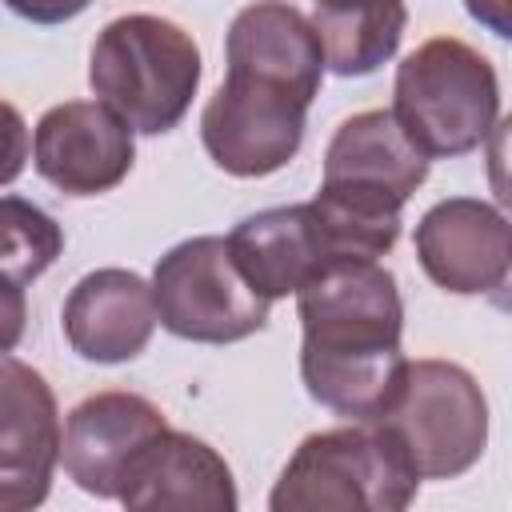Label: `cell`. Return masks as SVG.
<instances>
[{"label":"cell","mask_w":512,"mask_h":512,"mask_svg":"<svg viewBox=\"0 0 512 512\" xmlns=\"http://www.w3.org/2000/svg\"><path fill=\"white\" fill-rule=\"evenodd\" d=\"M296 316L308 396L344 420H380L408 368L396 276L380 260H336L296 292Z\"/></svg>","instance_id":"6da1fadb"},{"label":"cell","mask_w":512,"mask_h":512,"mask_svg":"<svg viewBox=\"0 0 512 512\" xmlns=\"http://www.w3.org/2000/svg\"><path fill=\"white\" fill-rule=\"evenodd\" d=\"M420 480H456L488 448V400L476 376L452 360H408L388 412Z\"/></svg>","instance_id":"5b68a950"},{"label":"cell","mask_w":512,"mask_h":512,"mask_svg":"<svg viewBox=\"0 0 512 512\" xmlns=\"http://www.w3.org/2000/svg\"><path fill=\"white\" fill-rule=\"evenodd\" d=\"M360 4H372V0H316V12H348Z\"/></svg>","instance_id":"603a6c76"},{"label":"cell","mask_w":512,"mask_h":512,"mask_svg":"<svg viewBox=\"0 0 512 512\" xmlns=\"http://www.w3.org/2000/svg\"><path fill=\"white\" fill-rule=\"evenodd\" d=\"M20 20H32V24H64L72 16H80L92 0H4Z\"/></svg>","instance_id":"44dd1931"},{"label":"cell","mask_w":512,"mask_h":512,"mask_svg":"<svg viewBox=\"0 0 512 512\" xmlns=\"http://www.w3.org/2000/svg\"><path fill=\"white\" fill-rule=\"evenodd\" d=\"M160 324L192 344H236L268 324V300L236 272L224 236L172 244L152 268Z\"/></svg>","instance_id":"8992f818"},{"label":"cell","mask_w":512,"mask_h":512,"mask_svg":"<svg viewBox=\"0 0 512 512\" xmlns=\"http://www.w3.org/2000/svg\"><path fill=\"white\" fill-rule=\"evenodd\" d=\"M160 428H168V416L140 392L84 396L60 428V464L80 492L116 500L128 456Z\"/></svg>","instance_id":"4fadbf2b"},{"label":"cell","mask_w":512,"mask_h":512,"mask_svg":"<svg viewBox=\"0 0 512 512\" xmlns=\"http://www.w3.org/2000/svg\"><path fill=\"white\" fill-rule=\"evenodd\" d=\"M116 500L140 512H236L240 504L228 460L208 440L176 428H160L128 456Z\"/></svg>","instance_id":"7c38bea8"},{"label":"cell","mask_w":512,"mask_h":512,"mask_svg":"<svg viewBox=\"0 0 512 512\" xmlns=\"http://www.w3.org/2000/svg\"><path fill=\"white\" fill-rule=\"evenodd\" d=\"M64 252V228L24 196H0V276L32 284Z\"/></svg>","instance_id":"ac0fdd59"},{"label":"cell","mask_w":512,"mask_h":512,"mask_svg":"<svg viewBox=\"0 0 512 512\" xmlns=\"http://www.w3.org/2000/svg\"><path fill=\"white\" fill-rule=\"evenodd\" d=\"M28 152H32V136H28V124H24L20 108L0 100V188L20 180V172L28 164Z\"/></svg>","instance_id":"d6986e66"},{"label":"cell","mask_w":512,"mask_h":512,"mask_svg":"<svg viewBox=\"0 0 512 512\" xmlns=\"http://www.w3.org/2000/svg\"><path fill=\"white\" fill-rule=\"evenodd\" d=\"M228 72L280 84L304 100H316L324 80V52L312 20L288 0H256L240 8L224 40Z\"/></svg>","instance_id":"2e32d148"},{"label":"cell","mask_w":512,"mask_h":512,"mask_svg":"<svg viewBox=\"0 0 512 512\" xmlns=\"http://www.w3.org/2000/svg\"><path fill=\"white\" fill-rule=\"evenodd\" d=\"M28 324V300H24V284L0 276V356L12 352L24 336Z\"/></svg>","instance_id":"ffe728a7"},{"label":"cell","mask_w":512,"mask_h":512,"mask_svg":"<svg viewBox=\"0 0 512 512\" xmlns=\"http://www.w3.org/2000/svg\"><path fill=\"white\" fill-rule=\"evenodd\" d=\"M404 24V0H372L348 12H312L324 68L336 76H368L380 64H388L404 40Z\"/></svg>","instance_id":"e0dca14e"},{"label":"cell","mask_w":512,"mask_h":512,"mask_svg":"<svg viewBox=\"0 0 512 512\" xmlns=\"http://www.w3.org/2000/svg\"><path fill=\"white\" fill-rule=\"evenodd\" d=\"M308 108L312 100L280 84L228 72L200 112V144L220 172L260 180L296 160L304 144Z\"/></svg>","instance_id":"52a82bcc"},{"label":"cell","mask_w":512,"mask_h":512,"mask_svg":"<svg viewBox=\"0 0 512 512\" xmlns=\"http://www.w3.org/2000/svg\"><path fill=\"white\" fill-rule=\"evenodd\" d=\"M416 260L452 296H500L512 268L508 216L488 200L448 196L420 216Z\"/></svg>","instance_id":"9c48e42d"},{"label":"cell","mask_w":512,"mask_h":512,"mask_svg":"<svg viewBox=\"0 0 512 512\" xmlns=\"http://www.w3.org/2000/svg\"><path fill=\"white\" fill-rule=\"evenodd\" d=\"M60 464L56 392L32 364L0 356V512H24L48 500Z\"/></svg>","instance_id":"8fae6325"},{"label":"cell","mask_w":512,"mask_h":512,"mask_svg":"<svg viewBox=\"0 0 512 512\" xmlns=\"http://www.w3.org/2000/svg\"><path fill=\"white\" fill-rule=\"evenodd\" d=\"M224 244L236 272L268 304L296 296L320 268L336 264L312 204H280L252 212L224 236Z\"/></svg>","instance_id":"9a60e30c"},{"label":"cell","mask_w":512,"mask_h":512,"mask_svg":"<svg viewBox=\"0 0 512 512\" xmlns=\"http://www.w3.org/2000/svg\"><path fill=\"white\" fill-rule=\"evenodd\" d=\"M204 60L180 24L128 12L100 28L88 60V84L132 132L164 136L172 132L200 88Z\"/></svg>","instance_id":"3957f363"},{"label":"cell","mask_w":512,"mask_h":512,"mask_svg":"<svg viewBox=\"0 0 512 512\" xmlns=\"http://www.w3.org/2000/svg\"><path fill=\"white\" fill-rule=\"evenodd\" d=\"M420 472L384 420H348L312 432L272 484V512H404Z\"/></svg>","instance_id":"7a4b0ae2"},{"label":"cell","mask_w":512,"mask_h":512,"mask_svg":"<svg viewBox=\"0 0 512 512\" xmlns=\"http://www.w3.org/2000/svg\"><path fill=\"white\" fill-rule=\"evenodd\" d=\"M36 172L64 196H100L136 164V132L100 100H64L36 120Z\"/></svg>","instance_id":"30bf717a"},{"label":"cell","mask_w":512,"mask_h":512,"mask_svg":"<svg viewBox=\"0 0 512 512\" xmlns=\"http://www.w3.org/2000/svg\"><path fill=\"white\" fill-rule=\"evenodd\" d=\"M428 164L388 108H368L332 132L320 196L360 216L400 220L408 196L428 180Z\"/></svg>","instance_id":"ba28073f"},{"label":"cell","mask_w":512,"mask_h":512,"mask_svg":"<svg viewBox=\"0 0 512 512\" xmlns=\"http://www.w3.org/2000/svg\"><path fill=\"white\" fill-rule=\"evenodd\" d=\"M464 8H468V16H472L476 24H484L492 36H500V40H508V36H512L508 0H464Z\"/></svg>","instance_id":"7402d4cb"},{"label":"cell","mask_w":512,"mask_h":512,"mask_svg":"<svg viewBox=\"0 0 512 512\" xmlns=\"http://www.w3.org/2000/svg\"><path fill=\"white\" fill-rule=\"evenodd\" d=\"M388 112L428 160L468 156L500 124L496 68L460 36H432L396 64Z\"/></svg>","instance_id":"277c9868"},{"label":"cell","mask_w":512,"mask_h":512,"mask_svg":"<svg viewBox=\"0 0 512 512\" xmlns=\"http://www.w3.org/2000/svg\"><path fill=\"white\" fill-rule=\"evenodd\" d=\"M60 324L68 348L80 360L124 364L148 348L160 316L144 276L128 268H96L72 284L60 308Z\"/></svg>","instance_id":"5bb4252c"}]
</instances>
